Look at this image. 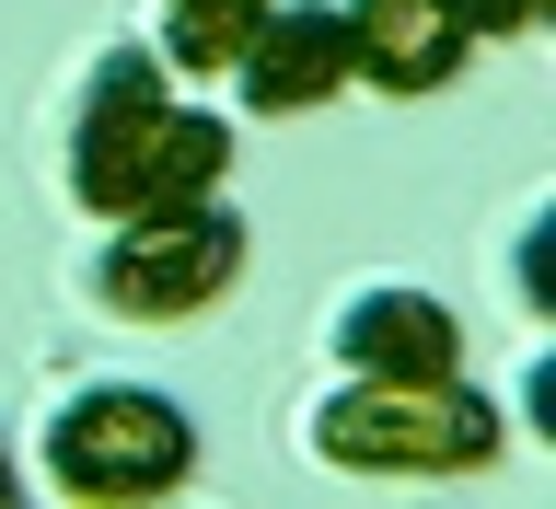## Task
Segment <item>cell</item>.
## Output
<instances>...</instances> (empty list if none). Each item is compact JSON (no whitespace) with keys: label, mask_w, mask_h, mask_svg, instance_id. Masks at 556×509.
Returning <instances> with one entry per match:
<instances>
[{"label":"cell","mask_w":556,"mask_h":509,"mask_svg":"<svg viewBox=\"0 0 556 509\" xmlns=\"http://www.w3.org/2000/svg\"><path fill=\"white\" fill-rule=\"evenodd\" d=\"M302 441L325 475H406V486H452V475H486L498 441H510V417L486 406L464 371L441 382H371L348 371L325 406L302 417Z\"/></svg>","instance_id":"cell-2"},{"label":"cell","mask_w":556,"mask_h":509,"mask_svg":"<svg viewBox=\"0 0 556 509\" xmlns=\"http://www.w3.org/2000/svg\"><path fill=\"white\" fill-rule=\"evenodd\" d=\"M12 498H24V463H12V451H0V509H12Z\"/></svg>","instance_id":"cell-10"},{"label":"cell","mask_w":556,"mask_h":509,"mask_svg":"<svg viewBox=\"0 0 556 509\" xmlns=\"http://www.w3.org/2000/svg\"><path fill=\"white\" fill-rule=\"evenodd\" d=\"M325 347H337V371H371V382H441V371H464V313H452L441 290L371 278V290L337 302Z\"/></svg>","instance_id":"cell-5"},{"label":"cell","mask_w":556,"mask_h":509,"mask_svg":"<svg viewBox=\"0 0 556 509\" xmlns=\"http://www.w3.org/2000/svg\"><path fill=\"white\" fill-rule=\"evenodd\" d=\"M232 174V128L208 104L174 93V69L151 47H104L70 93V139H59V186L81 220H139V208H186V198H220Z\"/></svg>","instance_id":"cell-1"},{"label":"cell","mask_w":556,"mask_h":509,"mask_svg":"<svg viewBox=\"0 0 556 509\" xmlns=\"http://www.w3.org/2000/svg\"><path fill=\"white\" fill-rule=\"evenodd\" d=\"M232 278H243V208L232 198L139 208V220H104V243H93V302L116 325H198L208 302H232Z\"/></svg>","instance_id":"cell-4"},{"label":"cell","mask_w":556,"mask_h":509,"mask_svg":"<svg viewBox=\"0 0 556 509\" xmlns=\"http://www.w3.org/2000/svg\"><path fill=\"white\" fill-rule=\"evenodd\" d=\"M464 59H476V35L452 24L441 0H348V81H371V93H441Z\"/></svg>","instance_id":"cell-7"},{"label":"cell","mask_w":556,"mask_h":509,"mask_svg":"<svg viewBox=\"0 0 556 509\" xmlns=\"http://www.w3.org/2000/svg\"><path fill=\"white\" fill-rule=\"evenodd\" d=\"M243 116H313V104L359 93L348 81V0H267L255 47L232 59Z\"/></svg>","instance_id":"cell-6"},{"label":"cell","mask_w":556,"mask_h":509,"mask_svg":"<svg viewBox=\"0 0 556 509\" xmlns=\"http://www.w3.org/2000/svg\"><path fill=\"white\" fill-rule=\"evenodd\" d=\"M186 475H198V417L174 406V394H151V382H81L35 429V486H59L81 509L174 498Z\"/></svg>","instance_id":"cell-3"},{"label":"cell","mask_w":556,"mask_h":509,"mask_svg":"<svg viewBox=\"0 0 556 509\" xmlns=\"http://www.w3.org/2000/svg\"><path fill=\"white\" fill-rule=\"evenodd\" d=\"M255 24H267V0H163V12H151V59L186 69V81H232Z\"/></svg>","instance_id":"cell-8"},{"label":"cell","mask_w":556,"mask_h":509,"mask_svg":"<svg viewBox=\"0 0 556 509\" xmlns=\"http://www.w3.org/2000/svg\"><path fill=\"white\" fill-rule=\"evenodd\" d=\"M441 12L476 35V47H510V35H533V24H545V0H441Z\"/></svg>","instance_id":"cell-9"}]
</instances>
